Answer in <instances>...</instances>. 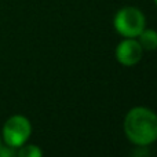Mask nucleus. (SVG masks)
<instances>
[{
	"mask_svg": "<svg viewBox=\"0 0 157 157\" xmlns=\"http://www.w3.org/2000/svg\"><path fill=\"white\" fill-rule=\"evenodd\" d=\"M123 128L131 144L146 147L157 141V114L145 106L132 108L125 114Z\"/></svg>",
	"mask_w": 157,
	"mask_h": 157,
	"instance_id": "f257e3e1",
	"label": "nucleus"
},
{
	"mask_svg": "<svg viewBox=\"0 0 157 157\" xmlns=\"http://www.w3.org/2000/svg\"><path fill=\"white\" fill-rule=\"evenodd\" d=\"M146 19L139 8L123 7L116 13L113 18V26L116 32L123 37H138L145 29Z\"/></svg>",
	"mask_w": 157,
	"mask_h": 157,
	"instance_id": "f03ea898",
	"label": "nucleus"
},
{
	"mask_svg": "<svg viewBox=\"0 0 157 157\" xmlns=\"http://www.w3.org/2000/svg\"><path fill=\"white\" fill-rule=\"evenodd\" d=\"M32 134V124L29 119L22 114L11 116L3 125V141L6 145L18 149L22 145H25Z\"/></svg>",
	"mask_w": 157,
	"mask_h": 157,
	"instance_id": "7ed1b4c3",
	"label": "nucleus"
},
{
	"mask_svg": "<svg viewBox=\"0 0 157 157\" xmlns=\"http://www.w3.org/2000/svg\"><path fill=\"white\" fill-rule=\"evenodd\" d=\"M116 59L123 66H134L142 59L144 50H142L136 37H124L116 47Z\"/></svg>",
	"mask_w": 157,
	"mask_h": 157,
	"instance_id": "20e7f679",
	"label": "nucleus"
},
{
	"mask_svg": "<svg viewBox=\"0 0 157 157\" xmlns=\"http://www.w3.org/2000/svg\"><path fill=\"white\" fill-rule=\"evenodd\" d=\"M136 40L139 41L144 51H155L157 50V30L145 28L138 35Z\"/></svg>",
	"mask_w": 157,
	"mask_h": 157,
	"instance_id": "39448f33",
	"label": "nucleus"
},
{
	"mask_svg": "<svg viewBox=\"0 0 157 157\" xmlns=\"http://www.w3.org/2000/svg\"><path fill=\"white\" fill-rule=\"evenodd\" d=\"M17 155L19 157H41L43 156V150L36 145H22L21 147H18Z\"/></svg>",
	"mask_w": 157,
	"mask_h": 157,
	"instance_id": "423d86ee",
	"label": "nucleus"
},
{
	"mask_svg": "<svg viewBox=\"0 0 157 157\" xmlns=\"http://www.w3.org/2000/svg\"><path fill=\"white\" fill-rule=\"evenodd\" d=\"M2 146H3V141H2V138H0V149H2Z\"/></svg>",
	"mask_w": 157,
	"mask_h": 157,
	"instance_id": "0eeeda50",
	"label": "nucleus"
},
{
	"mask_svg": "<svg viewBox=\"0 0 157 157\" xmlns=\"http://www.w3.org/2000/svg\"><path fill=\"white\" fill-rule=\"evenodd\" d=\"M155 4H156V6H157V0H155Z\"/></svg>",
	"mask_w": 157,
	"mask_h": 157,
	"instance_id": "6e6552de",
	"label": "nucleus"
}]
</instances>
